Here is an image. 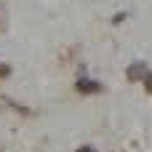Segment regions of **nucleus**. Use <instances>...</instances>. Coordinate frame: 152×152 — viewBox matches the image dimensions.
<instances>
[{
    "label": "nucleus",
    "mask_w": 152,
    "mask_h": 152,
    "mask_svg": "<svg viewBox=\"0 0 152 152\" xmlns=\"http://www.w3.org/2000/svg\"><path fill=\"white\" fill-rule=\"evenodd\" d=\"M75 88H77V94H102L104 86L99 80H91V77H77Z\"/></svg>",
    "instance_id": "f257e3e1"
},
{
    "label": "nucleus",
    "mask_w": 152,
    "mask_h": 152,
    "mask_svg": "<svg viewBox=\"0 0 152 152\" xmlns=\"http://www.w3.org/2000/svg\"><path fill=\"white\" fill-rule=\"evenodd\" d=\"M142 77H147V64L134 61V64L128 67V80H142Z\"/></svg>",
    "instance_id": "f03ea898"
},
{
    "label": "nucleus",
    "mask_w": 152,
    "mask_h": 152,
    "mask_svg": "<svg viewBox=\"0 0 152 152\" xmlns=\"http://www.w3.org/2000/svg\"><path fill=\"white\" fill-rule=\"evenodd\" d=\"M8 72H11L8 67H0V75H8Z\"/></svg>",
    "instance_id": "39448f33"
},
{
    "label": "nucleus",
    "mask_w": 152,
    "mask_h": 152,
    "mask_svg": "<svg viewBox=\"0 0 152 152\" xmlns=\"http://www.w3.org/2000/svg\"><path fill=\"white\" fill-rule=\"evenodd\" d=\"M77 152H96V150H94V147H80Z\"/></svg>",
    "instance_id": "20e7f679"
},
{
    "label": "nucleus",
    "mask_w": 152,
    "mask_h": 152,
    "mask_svg": "<svg viewBox=\"0 0 152 152\" xmlns=\"http://www.w3.org/2000/svg\"><path fill=\"white\" fill-rule=\"evenodd\" d=\"M144 80H147V91L152 94V72H147V77H144Z\"/></svg>",
    "instance_id": "7ed1b4c3"
}]
</instances>
